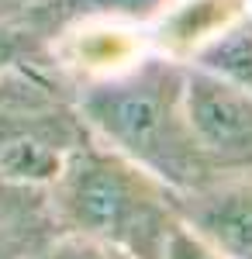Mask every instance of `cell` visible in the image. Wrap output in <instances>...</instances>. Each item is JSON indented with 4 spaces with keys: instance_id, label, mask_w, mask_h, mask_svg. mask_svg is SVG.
<instances>
[{
    "instance_id": "obj_11",
    "label": "cell",
    "mask_w": 252,
    "mask_h": 259,
    "mask_svg": "<svg viewBox=\"0 0 252 259\" xmlns=\"http://www.w3.org/2000/svg\"><path fill=\"white\" fill-rule=\"evenodd\" d=\"M162 259H228V256H221L214 245H207L197 232H190V228L180 221L173 232H170V239H166Z\"/></svg>"
},
{
    "instance_id": "obj_1",
    "label": "cell",
    "mask_w": 252,
    "mask_h": 259,
    "mask_svg": "<svg viewBox=\"0 0 252 259\" xmlns=\"http://www.w3.org/2000/svg\"><path fill=\"white\" fill-rule=\"evenodd\" d=\"M73 111L87 135L149 169L173 194L214 180L183 114V62L155 49L111 76L76 83Z\"/></svg>"
},
{
    "instance_id": "obj_7",
    "label": "cell",
    "mask_w": 252,
    "mask_h": 259,
    "mask_svg": "<svg viewBox=\"0 0 252 259\" xmlns=\"http://www.w3.org/2000/svg\"><path fill=\"white\" fill-rule=\"evenodd\" d=\"M56 235L49 187L18 183L0 173V259H41Z\"/></svg>"
},
{
    "instance_id": "obj_4",
    "label": "cell",
    "mask_w": 252,
    "mask_h": 259,
    "mask_svg": "<svg viewBox=\"0 0 252 259\" xmlns=\"http://www.w3.org/2000/svg\"><path fill=\"white\" fill-rule=\"evenodd\" d=\"M149 52V24L121 18H87L45 41V56L76 83L111 76Z\"/></svg>"
},
{
    "instance_id": "obj_5",
    "label": "cell",
    "mask_w": 252,
    "mask_h": 259,
    "mask_svg": "<svg viewBox=\"0 0 252 259\" xmlns=\"http://www.w3.org/2000/svg\"><path fill=\"white\" fill-rule=\"evenodd\" d=\"M180 221L228 259H252V169L176 194Z\"/></svg>"
},
{
    "instance_id": "obj_8",
    "label": "cell",
    "mask_w": 252,
    "mask_h": 259,
    "mask_svg": "<svg viewBox=\"0 0 252 259\" xmlns=\"http://www.w3.org/2000/svg\"><path fill=\"white\" fill-rule=\"evenodd\" d=\"M183 66L207 69V73L225 76V80L238 83L252 94V14L245 11L242 18H235L204 49H197L190 62H183Z\"/></svg>"
},
{
    "instance_id": "obj_2",
    "label": "cell",
    "mask_w": 252,
    "mask_h": 259,
    "mask_svg": "<svg viewBox=\"0 0 252 259\" xmlns=\"http://www.w3.org/2000/svg\"><path fill=\"white\" fill-rule=\"evenodd\" d=\"M49 200L62 235L104 242L135 259H162L180 225L173 190L87 132L66 149Z\"/></svg>"
},
{
    "instance_id": "obj_12",
    "label": "cell",
    "mask_w": 252,
    "mask_h": 259,
    "mask_svg": "<svg viewBox=\"0 0 252 259\" xmlns=\"http://www.w3.org/2000/svg\"><path fill=\"white\" fill-rule=\"evenodd\" d=\"M24 4H28V0H0V14H11V18H18Z\"/></svg>"
},
{
    "instance_id": "obj_13",
    "label": "cell",
    "mask_w": 252,
    "mask_h": 259,
    "mask_svg": "<svg viewBox=\"0 0 252 259\" xmlns=\"http://www.w3.org/2000/svg\"><path fill=\"white\" fill-rule=\"evenodd\" d=\"M245 4H249V14H252V0H245Z\"/></svg>"
},
{
    "instance_id": "obj_10",
    "label": "cell",
    "mask_w": 252,
    "mask_h": 259,
    "mask_svg": "<svg viewBox=\"0 0 252 259\" xmlns=\"http://www.w3.org/2000/svg\"><path fill=\"white\" fill-rule=\"evenodd\" d=\"M41 259H135V256L121 252L114 245H104V242L79 239V235H62L59 232Z\"/></svg>"
},
{
    "instance_id": "obj_3",
    "label": "cell",
    "mask_w": 252,
    "mask_h": 259,
    "mask_svg": "<svg viewBox=\"0 0 252 259\" xmlns=\"http://www.w3.org/2000/svg\"><path fill=\"white\" fill-rule=\"evenodd\" d=\"M183 114L214 177L252 169V94L245 87L183 66Z\"/></svg>"
},
{
    "instance_id": "obj_9",
    "label": "cell",
    "mask_w": 252,
    "mask_h": 259,
    "mask_svg": "<svg viewBox=\"0 0 252 259\" xmlns=\"http://www.w3.org/2000/svg\"><path fill=\"white\" fill-rule=\"evenodd\" d=\"M41 52V45L31 38V31L11 14H0V76L18 69V66H35V59Z\"/></svg>"
},
{
    "instance_id": "obj_6",
    "label": "cell",
    "mask_w": 252,
    "mask_h": 259,
    "mask_svg": "<svg viewBox=\"0 0 252 259\" xmlns=\"http://www.w3.org/2000/svg\"><path fill=\"white\" fill-rule=\"evenodd\" d=\"M245 11V0H166V7L149 21V49L176 62H190L197 49Z\"/></svg>"
}]
</instances>
